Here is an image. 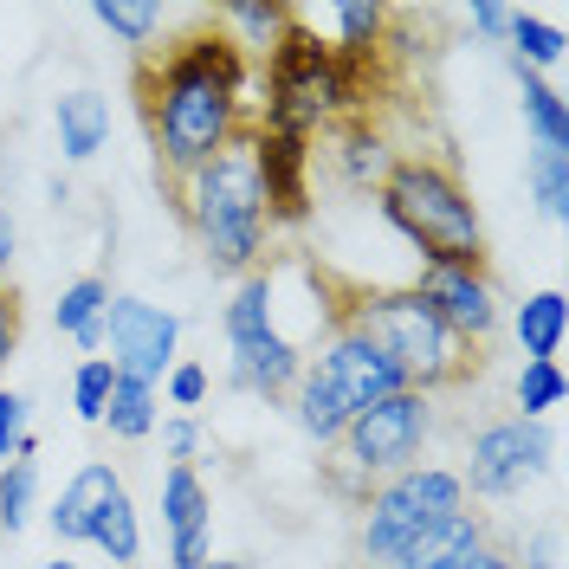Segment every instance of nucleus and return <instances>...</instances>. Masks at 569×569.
Wrapping results in <instances>:
<instances>
[{
	"mask_svg": "<svg viewBox=\"0 0 569 569\" xmlns=\"http://www.w3.org/2000/svg\"><path fill=\"white\" fill-rule=\"evenodd\" d=\"M130 84H137L142 130H149V149H156V181L169 194L194 169H208L233 137L252 130L247 110L252 66L247 52L220 33V20L169 39V46H149L130 71Z\"/></svg>",
	"mask_w": 569,
	"mask_h": 569,
	"instance_id": "nucleus-1",
	"label": "nucleus"
},
{
	"mask_svg": "<svg viewBox=\"0 0 569 569\" xmlns=\"http://www.w3.org/2000/svg\"><path fill=\"white\" fill-rule=\"evenodd\" d=\"M337 330L362 337L401 376V389L427 395V401L440 389H466L472 376H486V350L460 343L447 323L433 318V305H427L415 284L337 279Z\"/></svg>",
	"mask_w": 569,
	"mask_h": 569,
	"instance_id": "nucleus-2",
	"label": "nucleus"
},
{
	"mask_svg": "<svg viewBox=\"0 0 569 569\" xmlns=\"http://www.w3.org/2000/svg\"><path fill=\"white\" fill-rule=\"evenodd\" d=\"M169 201L181 208V220H188V233H194V247H201V259H208L213 272L247 279V272L266 266V252H272V227H266V194H259L252 130L227 142L208 169H194Z\"/></svg>",
	"mask_w": 569,
	"mask_h": 569,
	"instance_id": "nucleus-3",
	"label": "nucleus"
},
{
	"mask_svg": "<svg viewBox=\"0 0 569 569\" xmlns=\"http://www.w3.org/2000/svg\"><path fill=\"white\" fill-rule=\"evenodd\" d=\"M376 201H382V220L421 252V266L492 272V247H486L479 208H472V194H466L453 162H440V156H395V169L376 188Z\"/></svg>",
	"mask_w": 569,
	"mask_h": 569,
	"instance_id": "nucleus-4",
	"label": "nucleus"
},
{
	"mask_svg": "<svg viewBox=\"0 0 569 569\" xmlns=\"http://www.w3.org/2000/svg\"><path fill=\"white\" fill-rule=\"evenodd\" d=\"M433 415H440V408H433L427 395H415V389H401V395H389V401H376L369 415H356L318 460L323 492L362 511V498L376 492L382 479L421 466L427 440H433Z\"/></svg>",
	"mask_w": 569,
	"mask_h": 569,
	"instance_id": "nucleus-5",
	"label": "nucleus"
},
{
	"mask_svg": "<svg viewBox=\"0 0 569 569\" xmlns=\"http://www.w3.org/2000/svg\"><path fill=\"white\" fill-rule=\"evenodd\" d=\"M389 395H401V376L362 337L330 330L318 350H305V369H298V382H291L284 401H291V421L305 427L318 447H330L356 415H369Z\"/></svg>",
	"mask_w": 569,
	"mask_h": 569,
	"instance_id": "nucleus-6",
	"label": "nucleus"
},
{
	"mask_svg": "<svg viewBox=\"0 0 569 569\" xmlns=\"http://www.w3.org/2000/svg\"><path fill=\"white\" fill-rule=\"evenodd\" d=\"M466 505H472V498H466L453 466H408V472L382 479L376 492L362 498L356 550H362L369 563H389V557H401L421 531H433L440 518H453V511H466Z\"/></svg>",
	"mask_w": 569,
	"mask_h": 569,
	"instance_id": "nucleus-7",
	"label": "nucleus"
},
{
	"mask_svg": "<svg viewBox=\"0 0 569 569\" xmlns=\"http://www.w3.org/2000/svg\"><path fill=\"white\" fill-rule=\"evenodd\" d=\"M220 330H227V356H233V382L259 401H284L298 369H305V350H291L279 330V311H272V266H259L233 284L227 311H220Z\"/></svg>",
	"mask_w": 569,
	"mask_h": 569,
	"instance_id": "nucleus-8",
	"label": "nucleus"
},
{
	"mask_svg": "<svg viewBox=\"0 0 569 569\" xmlns=\"http://www.w3.org/2000/svg\"><path fill=\"white\" fill-rule=\"evenodd\" d=\"M550 453H557V433H550V427L505 415V421H486L472 433L466 466H453V472H460L466 498H511L550 466Z\"/></svg>",
	"mask_w": 569,
	"mask_h": 569,
	"instance_id": "nucleus-9",
	"label": "nucleus"
},
{
	"mask_svg": "<svg viewBox=\"0 0 569 569\" xmlns=\"http://www.w3.org/2000/svg\"><path fill=\"white\" fill-rule=\"evenodd\" d=\"M104 350L117 376H137V382H156L176 369L181 350V318L149 305V298H110L104 305Z\"/></svg>",
	"mask_w": 569,
	"mask_h": 569,
	"instance_id": "nucleus-10",
	"label": "nucleus"
},
{
	"mask_svg": "<svg viewBox=\"0 0 569 569\" xmlns=\"http://www.w3.org/2000/svg\"><path fill=\"white\" fill-rule=\"evenodd\" d=\"M415 291H421L427 305H433V318L447 323L460 343L472 350H486L492 343L498 318H505V298H498V279L492 272H460V266H421L415 272Z\"/></svg>",
	"mask_w": 569,
	"mask_h": 569,
	"instance_id": "nucleus-11",
	"label": "nucleus"
},
{
	"mask_svg": "<svg viewBox=\"0 0 569 569\" xmlns=\"http://www.w3.org/2000/svg\"><path fill=\"white\" fill-rule=\"evenodd\" d=\"M252 156H259V194H266V227H305L311 220V137L291 130H259L252 123Z\"/></svg>",
	"mask_w": 569,
	"mask_h": 569,
	"instance_id": "nucleus-12",
	"label": "nucleus"
},
{
	"mask_svg": "<svg viewBox=\"0 0 569 569\" xmlns=\"http://www.w3.org/2000/svg\"><path fill=\"white\" fill-rule=\"evenodd\" d=\"M162 525H169V563L176 569H201L213 557V498L194 466L162 472Z\"/></svg>",
	"mask_w": 569,
	"mask_h": 569,
	"instance_id": "nucleus-13",
	"label": "nucleus"
},
{
	"mask_svg": "<svg viewBox=\"0 0 569 569\" xmlns=\"http://www.w3.org/2000/svg\"><path fill=\"white\" fill-rule=\"evenodd\" d=\"M486 543H492V518L466 505V511H453V518H440L433 531H421L382 569H472L479 557H486Z\"/></svg>",
	"mask_w": 569,
	"mask_h": 569,
	"instance_id": "nucleus-14",
	"label": "nucleus"
},
{
	"mask_svg": "<svg viewBox=\"0 0 569 569\" xmlns=\"http://www.w3.org/2000/svg\"><path fill=\"white\" fill-rule=\"evenodd\" d=\"M117 492H130V486L117 479V466H110V460H84V466L66 479L59 505L46 511L52 537H59V543H91V531H98V518H104V505H110Z\"/></svg>",
	"mask_w": 569,
	"mask_h": 569,
	"instance_id": "nucleus-15",
	"label": "nucleus"
},
{
	"mask_svg": "<svg viewBox=\"0 0 569 569\" xmlns=\"http://www.w3.org/2000/svg\"><path fill=\"white\" fill-rule=\"evenodd\" d=\"M330 162H337V176H343V188H382L395 169V149L389 137L369 123V117H337L330 123Z\"/></svg>",
	"mask_w": 569,
	"mask_h": 569,
	"instance_id": "nucleus-16",
	"label": "nucleus"
},
{
	"mask_svg": "<svg viewBox=\"0 0 569 569\" xmlns=\"http://www.w3.org/2000/svg\"><path fill=\"white\" fill-rule=\"evenodd\" d=\"M110 298H117V291H110L104 272L71 279L66 291H59V305H52V330L71 337L84 356H98V350H104V305H110Z\"/></svg>",
	"mask_w": 569,
	"mask_h": 569,
	"instance_id": "nucleus-17",
	"label": "nucleus"
},
{
	"mask_svg": "<svg viewBox=\"0 0 569 569\" xmlns=\"http://www.w3.org/2000/svg\"><path fill=\"white\" fill-rule=\"evenodd\" d=\"M52 123H59V156L66 162H91L110 142V98H98V91H66L52 104Z\"/></svg>",
	"mask_w": 569,
	"mask_h": 569,
	"instance_id": "nucleus-18",
	"label": "nucleus"
},
{
	"mask_svg": "<svg viewBox=\"0 0 569 569\" xmlns=\"http://www.w3.org/2000/svg\"><path fill=\"white\" fill-rule=\"evenodd\" d=\"M563 323H569L563 291H537V298H525V305L511 311V337H518L525 362H557V350H563Z\"/></svg>",
	"mask_w": 569,
	"mask_h": 569,
	"instance_id": "nucleus-19",
	"label": "nucleus"
},
{
	"mask_svg": "<svg viewBox=\"0 0 569 569\" xmlns=\"http://www.w3.org/2000/svg\"><path fill=\"white\" fill-rule=\"evenodd\" d=\"M213 20H220V33L233 39L240 52H259V59H266V52L279 46V33L291 27V7H284V0H233V7H220Z\"/></svg>",
	"mask_w": 569,
	"mask_h": 569,
	"instance_id": "nucleus-20",
	"label": "nucleus"
},
{
	"mask_svg": "<svg viewBox=\"0 0 569 569\" xmlns=\"http://www.w3.org/2000/svg\"><path fill=\"white\" fill-rule=\"evenodd\" d=\"M156 421H162V389H156V382H137V376H117V389H110L104 421L98 427H110L117 440H149Z\"/></svg>",
	"mask_w": 569,
	"mask_h": 569,
	"instance_id": "nucleus-21",
	"label": "nucleus"
},
{
	"mask_svg": "<svg viewBox=\"0 0 569 569\" xmlns=\"http://www.w3.org/2000/svg\"><path fill=\"white\" fill-rule=\"evenodd\" d=\"M91 20H98L104 33H117V39H123V46L142 59V52L156 46V33H162L176 13H169L162 0H98V7H91Z\"/></svg>",
	"mask_w": 569,
	"mask_h": 569,
	"instance_id": "nucleus-22",
	"label": "nucleus"
},
{
	"mask_svg": "<svg viewBox=\"0 0 569 569\" xmlns=\"http://www.w3.org/2000/svg\"><path fill=\"white\" fill-rule=\"evenodd\" d=\"M505 46H511V66L518 71H550L563 66V27L557 20H537L525 7H511V27H505Z\"/></svg>",
	"mask_w": 569,
	"mask_h": 569,
	"instance_id": "nucleus-23",
	"label": "nucleus"
},
{
	"mask_svg": "<svg viewBox=\"0 0 569 569\" xmlns=\"http://www.w3.org/2000/svg\"><path fill=\"white\" fill-rule=\"evenodd\" d=\"M518 71V66H511ZM518 104H525V123H531V137L537 149H569V104H563V91L557 84H543L537 71H518Z\"/></svg>",
	"mask_w": 569,
	"mask_h": 569,
	"instance_id": "nucleus-24",
	"label": "nucleus"
},
{
	"mask_svg": "<svg viewBox=\"0 0 569 569\" xmlns=\"http://www.w3.org/2000/svg\"><path fill=\"white\" fill-rule=\"evenodd\" d=\"M525 181H531V201L550 227L569 220V149H531L525 162Z\"/></svg>",
	"mask_w": 569,
	"mask_h": 569,
	"instance_id": "nucleus-25",
	"label": "nucleus"
},
{
	"mask_svg": "<svg viewBox=\"0 0 569 569\" xmlns=\"http://www.w3.org/2000/svg\"><path fill=\"white\" fill-rule=\"evenodd\" d=\"M91 543L110 557V569H130L142 557V525H137V505H130V492H117L104 505V518H98Z\"/></svg>",
	"mask_w": 569,
	"mask_h": 569,
	"instance_id": "nucleus-26",
	"label": "nucleus"
},
{
	"mask_svg": "<svg viewBox=\"0 0 569 569\" xmlns=\"http://www.w3.org/2000/svg\"><path fill=\"white\" fill-rule=\"evenodd\" d=\"M39 505V460L33 453H20V460L0 466V531L20 537L27 531V518H33Z\"/></svg>",
	"mask_w": 569,
	"mask_h": 569,
	"instance_id": "nucleus-27",
	"label": "nucleus"
},
{
	"mask_svg": "<svg viewBox=\"0 0 569 569\" xmlns=\"http://www.w3.org/2000/svg\"><path fill=\"white\" fill-rule=\"evenodd\" d=\"M511 401H518V421H543L550 408H563V369L557 362H525Z\"/></svg>",
	"mask_w": 569,
	"mask_h": 569,
	"instance_id": "nucleus-28",
	"label": "nucleus"
},
{
	"mask_svg": "<svg viewBox=\"0 0 569 569\" xmlns=\"http://www.w3.org/2000/svg\"><path fill=\"white\" fill-rule=\"evenodd\" d=\"M110 389H117V369H110V356H84V362L71 369V408H78V421H84V427L104 421Z\"/></svg>",
	"mask_w": 569,
	"mask_h": 569,
	"instance_id": "nucleus-29",
	"label": "nucleus"
},
{
	"mask_svg": "<svg viewBox=\"0 0 569 569\" xmlns=\"http://www.w3.org/2000/svg\"><path fill=\"white\" fill-rule=\"evenodd\" d=\"M208 389H213L208 362H188V356H176V369L162 376V395H169V408H181V415H194L208 401Z\"/></svg>",
	"mask_w": 569,
	"mask_h": 569,
	"instance_id": "nucleus-30",
	"label": "nucleus"
},
{
	"mask_svg": "<svg viewBox=\"0 0 569 569\" xmlns=\"http://www.w3.org/2000/svg\"><path fill=\"white\" fill-rule=\"evenodd\" d=\"M20 453H39V440L27 433V395L0 389V460H20Z\"/></svg>",
	"mask_w": 569,
	"mask_h": 569,
	"instance_id": "nucleus-31",
	"label": "nucleus"
},
{
	"mask_svg": "<svg viewBox=\"0 0 569 569\" xmlns=\"http://www.w3.org/2000/svg\"><path fill=\"white\" fill-rule=\"evenodd\" d=\"M20 330H27V305L13 284H0V389H7V362L20 350Z\"/></svg>",
	"mask_w": 569,
	"mask_h": 569,
	"instance_id": "nucleus-32",
	"label": "nucleus"
},
{
	"mask_svg": "<svg viewBox=\"0 0 569 569\" xmlns=\"http://www.w3.org/2000/svg\"><path fill=\"white\" fill-rule=\"evenodd\" d=\"M162 427V447H169V466H194V453H201V421L194 415H169Z\"/></svg>",
	"mask_w": 569,
	"mask_h": 569,
	"instance_id": "nucleus-33",
	"label": "nucleus"
},
{
	"mask_svg": "<svg viewBox=\"0 0 569 569\" xmlns=\"http://www.w3.org/2000/svg\"><path fill=\"white\" fill-rule=\"evenodd\" d=\"M472 27L486 39H505V27H511V7H472Z\"/></svg>",
	"mask_w": 569,
	"mask_h": 569,
	"instance_id": "nucleus-34",
	"label": "nucleus"
},
{
	"mask_svg": "<svg viewBox=\"0 0 569 569\" xmlns=\"http://www.w3.org/2000/svg\"><path fill=\"white\" fill-rule=\"evenodd\" d=\"M13 247H20V233H13V213H7V201H0V284H7V272H13Z\"/></svg>",
	"mask_w": 569,
	"mask_h": 569,
	"instance_id": "nucleus-35",
	"label": "nucleus"
},
{
	"mask_svg": "<svg viewBox=\"0 0 569 569\" xmlns=\"http://www.w3.org/2000/svg\"><path fill=\"white\" fill-rule=\"evenodd\" d=\"M518 569H557V531H537V543H531V557Z\"/></svg>",
	"mask_w": 569,
	"mask_h": 569,
	"instance_id": "nucleus-36",
	"label": "nucleus"
},
{
	"mask_svg": "<svg viewBox=\"0 0 569 569\" xmlns=\"http://www.w3.org/2000/svg\"><path fill=\"white\" fill-rule=\"evenodd\" d=\"M472 569H518V550H511V543H498V537H492V543H486V557H479Z\"/></svg>",
	"mask_w": 569,
	"mask_h": 569,
	"instance_id": "nucleus-37",
	"label": "nucleus"
},
{
	"mask_svg": "<svg viewBox=\"0 0 569 569\" xmlns=\"http://www.w3.org/2000/svg\"><path fill=\"white\" fill-rule=\"evenodd\" d=\"M46 569H78V563H71V557H52V563H46Z\"/></svg>",
	"mask_w": 569,
	"mask_h": 569,
	"instance_id": "nucleus-38",
	"label": "nucleus"
},
{
	"mask_svg": "<svg viewBox=\"0 0 569 569\" xmlns=\"http://www.w3.org/2000/svg\"><path fill=\"white\" fill-rule=\"evenodd\" d=\"M201 569H247V563H213V557H208V563H201Z\"/></svg>",
	"mask_w": 569,
	"mask_h": 569,
	"instance_id": "nucleus-39",
	"label": "nucleus"
}]
</instances>
